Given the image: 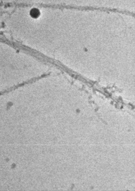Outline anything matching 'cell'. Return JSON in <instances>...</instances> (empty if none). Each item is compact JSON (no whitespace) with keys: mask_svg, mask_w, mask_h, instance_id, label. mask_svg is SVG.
Masks as SVG:
<instances>
[{"mask_svg":"<svg viewBox=\"0 0 135 191\" xmlns=\"http://www.w3.org/2000/svg\"><path fill=\"white\" fill-rule=\"evenodd\" d=\"M30 14L32 17L34 18H36L39 17L40 15V11L38 9L33 8L30 11Z\"/></svg>","mask_w":135,"mask_h":191,"instance_id":"cell-1","label":"cell"}]
</instances>
